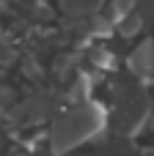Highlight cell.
Instances as JSON below:
<instances>
[{
  "label": "cell",
  "mask_w": 154,
  "mask_h": 156,
  "mask_svg": "<svg viewBox=\"0 0 154 156\" xmlns=\"http://www.w3.org/2000/svg\"><path fill=\"white\" fill-rule=\"evenodd\" d=\"M99 123L96 112L94 110H74L69 115H63L58 123H55V132H52V140H55V148H72L74 143H80L88 132H94V126Z\"/></svg>",
  "instance_id": "6da1fadb"
},
{
  "label": "cell",
  "mask_w": 154,
  "mask_h": 156,
  "mask_svg": "<svg viewBox=\"0 0 154 156\" xmlns=\"http://www.w3.org/2000/svg\"><path fill=\"white\" fill-rule=\"evenodd\" d=\"M138 27H141V19H138V16H127V19H124L121 33H124V36H130V33H138Z\"/></svg>",
  "instance_id": "7a4b0ae2"
}]
</instances>
